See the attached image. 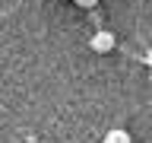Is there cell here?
Here are the masks:
<instances>
[{
  "label": "cell",
  "instance_id": "obj_1",
  "mask_svg": "<svg viewBox=\"0 0 152 143\" xmlns=\"http://www.w3.org/2000/svg\"><path fill=\"white\" fill-rule=\"evenodd\" d=\"M114 32H95L92 41H89V48H92L95 54H104V51H114Z\"/></svg>",
  "mask_w": 152,
  "mask_h": 143
},
{
  "label": "cell",
  "instance_id": "obj_2",
  "mask_svg": "<svg viewBox=\"0 0 152 143\" xmlns=\"http://www.w3.org/2000/svg\"><path fill=\"white\" fill-rule=\"evenodd\" d=\"M104 143H133V137L127 130H121V127H114V130L104 133Z\"/></svg>",
  "mask_w": 152,
  "mask_h": 143
},
{
  "label": "cell",
  "instance_id": "obj_3",
  "mask_svg": "<svg viewBox=\"0 0 152 143\" xmlns=\"http://www.w3.org/2000/svg\"><path fill=\"white\" fill-rule=\"evenodd\" d=\"M73 3H76V7H86V10H89V7H95L98 0H73Z\"/></svg>",
  "mask_w": 152,
  "mask_h": 143
}]
</instances>
